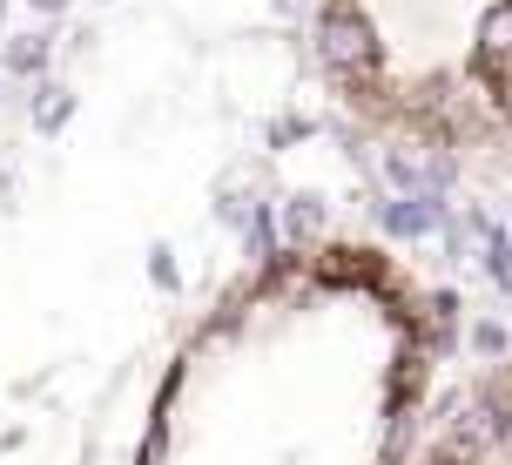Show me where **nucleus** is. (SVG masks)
Segmentation results:
<instances>
[{"label":"nucleus","mask_w":512,"mask_h":465,"mask_svg":"<svg viewBox=\"0 0 512 465\" xmlns=\"http://www.w3.org/2000/svg\"><path fill=\"white\" fill-rule=\"evenodd\" d=\"M512 0H331L324 7V68L351 102H371L425 135L492 102L486 27Z\"/></svg>","instance_id":"f257e3e1"}]
</instances>
